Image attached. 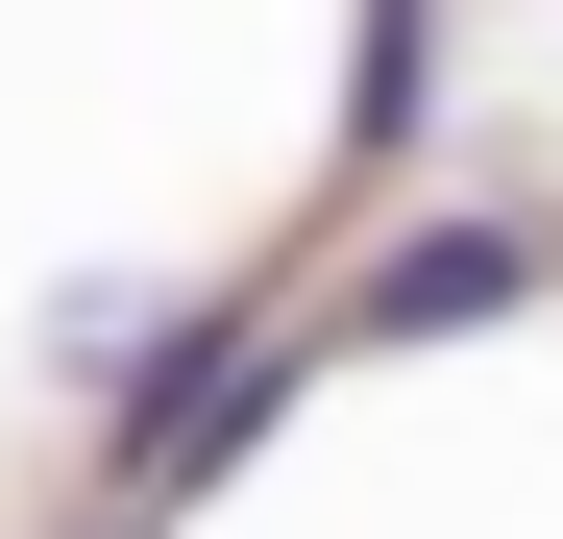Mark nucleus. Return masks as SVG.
Listing matches in <instances>:
<instances>
[{
    "instance_id": "f257e3e1",
    "label": "nucleus",
    "mask_w": 563,
    "mask_h": 539,
    "mask_svg": "<svg viewBox=\"0 0 563 539\" xmlns=\"http://www.w3.org/2000/svg\"><path fill=\"white\" fill-rule=\"evenodd\" d=\"M515 295H539V245H515V221H417L393 270H367V319H393V343H441V319H515Z\"/></svg>"
},
{
    "instance_id": "f03ea898",
    "label": "nucleus",
    "mask_w": 563,
    "mask_h": 539,
    "mask_svg": "<svg viewBox=\"0 0 563 539\" xmlns=\"http://www.w3.org/2000/svg\"><path fill=\"white\" fill-rule=\"evenodd\" d=\"M417 123V0H367V74H343V147H393Z\"/></svg>"
}]
</instances>
